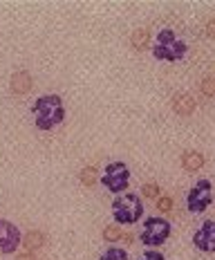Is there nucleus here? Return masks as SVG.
<instances>
[{
	"mask_svg": "<svg viewBox=\"0 0 215 260\" xmlns=\"http://www.w3.org/2000/svg\"><path fill=\"white\" fill-rule=\"evenodd\" d=\"M31 115H34L36 128L47 133V130L56 128L58 123H63V119H65L63 99L58 94H43L31 106Z\"/></svg>",
	"mask_w": 215,
	"mask_h": 260,
	"instance_id": "f257e3e1",
	"label": "nucleus"
},
{
	"mask_svg": "<svg viewBox=\"0 0 215 260\" xmlns=\"http://www.w3.org/2000/svg\"><path fill=\"white\" fill-rule=\"evenodd\" d=\"M112 218L117 224H137L144 218V200L137 193L117 195L112 202Z\"/></svg>",
	"mask_w": 215,
	"mask_h": 260,
	"instance_id": "f03ea898",
	"label": "nucleus"
},
{
	"mask_svg": "<svg viewBox=\"0 0 215 260\" xmlns=\"http://www.w3.org/2000/svg\"><path fill=\"white\" fill-rule=\"evenodd\" d=\"M188 52V45L184 41H180L175 36L173 29H161L157 34V41L153 45V56L157 61H168V63H175L180 58H184Z\"/></svg>",
	"mask_w": 215,
	"mask_h": 260,
	"instance_id": "7ed1b4c3",
	"label": "nucleus"
},
{
	"mask_svg": "<svg viewBox=\"0 0 215 260\" xmlns=\"http://www.w3.org/2000/svg\"><path fill=\"white\" fill-rule=\"evenodd\" d=\"M170 231H173V226H170L168 220L157 218V215H150V218L144 220L139 238H141V242L146 247H159L170 238Z\"/></svg>",
	"mask_w": 215,
	"mask_h": 260,
	"instance_id": "20e7f679",
	"label": "nucleus"
},
{
	"mask_svg": "<svg viewBox=\"0 0 215 260\" xmlns=\"http://www.w3.org/2000/svg\"><path fill=\"white\" fill-rule=\"evenodd\" d=\"M101 184H103L110 193L121 195L128 188V184H130V169H128L123 161H110V164L105 166Z\"/></svg>",
	"mask_w": 215,
	"mask_h": 260,
	"instance_id": "39448f33",
	"label": "nucleus"
},
{
	"mask_svg": "<svg viewBox=\"0 0 215 260\" xmlns=\"http://www.w3.org/2000/svg\"><path fill=\"white\" fill-rule=\"evenodd\" d=\"M213 202V184L211 180H200L186 195V209L191 213H204Z\"/></svg>",
	"mask_w": 215,
	"mask_h": 260,
	"instance_id": "423d86ee",
	"label": "nucleus"
},
{
	"mask_svg": "<svg viewBox=\"0 0 215 260\" xmlns=\"http://www.w3.org/2000/svg\"><path fill=\"white\" fill-rule=\"evenodd\" d=\"M20 242H23V236H20L18 226L0 218V253H14Z\"/></svg>",
	"mask_w": 215,
	"mask_h": 260,
	"instance_id": "0eeeda50",
	"label": "nucleus"
},
{
	"mask_svg": "<svg viewBox=\"0 0 215 260\" xmlns=\"http://www.w3.org/2000/svg\"><path fill=\"white\" fill-rule=\"evenodd\" d=\"M193 245L202 253H215V220H204L193 236Z\"/></svg>",
	"mask_w": 215,
	"mask_h": 260,
	"instance_id": "6e6552de",
	"label": "nucleus"
},
{
	"mask_svg": "<svg viewBox=\"0 0 215 260\" xmlns=\"http://www.w3.org/2000/svg\"><path fill=\"white\" fill-rule=\"evenodd\" d=\"M173 110L180 117H191L195 112V99L191 94H186V92H177L173 96Z\"/></svg>",
	"mask_w": 215,
	"mask_h": 260,
	"instance_id": "1a4fd4ad",
	"label": "nucleus"
},
{
	"mask_svg": "<svg viewBox=\"0 0 215 260\" xmlns=\"http://www.w3.org/2000/svg\"><path fill=\"white\" fill-rule=\"evenodd\" d=\"M31 74L25 72V70H18V72L12 74V81H9V88H12L14 94H27L31 90Z\"/></svg>",
	"mask_w": 215,
	"mask_h": 260,
	"instance_id": "9d476101",
	"label": "nucleus"
},
{
	"mask_svg": "<svg viewBox=\"0 0 215 260\" xmlns=\"http://www.w3.org/2000/svg\"><path fill=\"white\" fill-rule=\"evenodd\" d=\"M182 166H184V171H188V173H197L204 166V155L197 153V150H186V153L182 155Z\"/></svg>",
	"mask_w": 215,
	"mask_h": 260,
	"instance_id": "9b49d317",
	"label": "nucleus"
},
{
	"mask_svg": "<svg viewBox=\"0 0 215 260\" xmlns=\"http://www.w3.org/2000/svg\"><path fill=\"white\" fill-rule=\"evenodd\" d=\"M45 245V234L43 231H29L25 238H23V247L27 249V251H39V249Z\"/></svg>",
	"mask_w": 215,
	"mask_h": 260,
	"instance_id": "f8f14e48",
	"label": "nucleus"
},
{
	"mask_svg": "<svg viewBox=\"0 0 215 260\" xmlns=\"http://www.w3.org/2000/svg\"><path fill=\"white\" fill-rule=\"evenodd\" d=\"M130 43H132L134 50H139V52L146 50V47L150 45V31L144 29V27H141V29H134L132 36H130Z\"/></svg>",
	"mask_w": 215,
	"mask_h": 260,
	"instance_id": "ddd939ff",
	"label": "nucleus"
},
{
	"mask_svg": "<svg viewBox=\"0 0 215 260\" xmlns=\"http://www.w3.org/2000/svg\"><path fill=\"white\" fill-rule=\"evenodd\" d=\"M99 260H128V253H126V249H121V247H110L108 251L101 253Z\"/></svg>",
	"mask_w": 215,
	"mask_h": 260,
	"instance_id": "4468645a",
	"label": "nucleus"
},
{
	"mask_svg": "<svg viewBox=\"0 0 215 260\" xmlns=\"http://www.w3.org/2000/svg\"><path fill=\"white\" fill-rule=\"evenodd\" d=\"M81 184H83V186H94L96 184V169L94 166H85V169L81 171Z\"/></svg>",
	"mask_w": 215,
	"mask_h": 260,
	"instance_id": "2eb2a0df",
	"label": "nucleus"
},
{
	"mask_svg": "<svg viewBox=\"0 0 215 260\" xmlns=\"http://www.w3.org/2000/svg\"><path fill=\"white\" fill-rule=\"evenodd\" d=\"M121 231H119V226H105L103 229V240L105 242H117V240H121Z\"/></svg>",
	"mask_w": 215,
	"mask_h": 260,
	"instance_id": "dca6fc26",
	"label": "nucleus"
},
{
	"mask_svg": "<svg viewBox=\"0 0 215 260\" xmlns=\"http://www.w3.org/2000/svg\"><path fill=\"white\" fill-rule=\"evenodd\" d=\"M200 90H202L204 96H215V77H206V79H204L202 85H200Z\"/></svg>",
	"mask_w": 215,
	"mask_h": 260,
	"instance_id": "f3484780",
	"label": "nucleus"
},
{
	"mask_svg": "<svg viewBox=\"0 0 215 260\" xmlns=\"http://www.w3.org/2000/svg\"><path fill=\"white\" fill-rule=\"evenodd\" d=\"M144 198L146 200H157L159 198V186L155 182H148V184H144Z\"/></svg>",
	"mask_w": 215,
	"mask_h": 260,
	"instance_id": "a211bd4d",
	"label": "nucleus"
},
{
	"mask_svg": "<svg viewBox=\"0 0 215 260\" xmlns=\"http://www.w3.org/2000/svg\"><path fill=\"white\" fill-rule=\"evenodd\" d=\"M157 209L161 211V213H168V211H173V200L166 198V195H161V198H157Z\"/></svg>",
	"mask_w": 215,
	"mask_h": 260,
	"instance_id": "6ab92c4d",
	"label": "nucleus"
},
{
	"mask_svg": "<svg viewBox=\"0 0 215 260\" xmlns=\"http://www.w3.org/2000/svg\"><path fill=\"white\" fill-rule=\"evenodd\" d=\"M137 260H166V256L157 249H148V251H144V256H139Z\"/></svg>",
	"mask_w": 215,
	"mask_h": 260,
	"instance_id": "aec40b11",
	"label": "nucleus"
},
{
	"mask_svg": "<svg viewBox=\"0 0 215 260\" xmlns=\"http://www.w3.org/2000/svg\"><path fill=\"white\" fill-rule=\"evenodd\" d=\"M206 36L208 39H215V18L206 23Z\"/></svg>",
	"mask_w": 215,
	"mask_h": 260,
	"instance_id": "412c9836",
	"label": "nucleus"
},
{
	"mask_svg": "<svg viewBox=\"0 0 215 260\" xmlns=\"http://www.w3.org/2000/svg\"><path fill=\"white\" fill-rule=\"evenodd\" d=\"M16 260H36V256L27 251V253H18V258H16Z\"/></svg>",
	"mask_w": 215,
	"mask_h": 260,
	"instance_id": "4be33fe9",
	"label": "nucleus"
},
{
	"mask_svg": "<svg viewBox=\"0 0 215 260\" xmlns=\"http://www.w3.org/2000/svg\"><path fill=\"white\" fill-rule=\"evenodd\" d=\"M121 238L126 240V245H130V242H132V236L130 234H126V236H121Z\"/></svg>",
	"mask_w": 215,
	"mask_h": 260,
	"instance_id": "5701e85b",
	"label": "nucleus"
}]
</instances>
